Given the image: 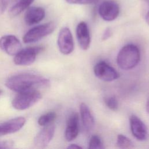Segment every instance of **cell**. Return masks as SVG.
Returning a JSON list of instances; mask_svg holds the SVG:
<instances>
[{"instance_id":"603a6c76","label":"cell","mask_w":149,"mask_h":149,"mask_svg":"<svg viewBox=\"0 0 149 149\" xmlns=\"http://www.w3.org/2000/svg\"><path fill=\"white\" fill-rule=\"evenodd\" d=\"M14 142L11 140H1L0 141V149H7L13 148Z\"/></svg>"},{"instance_id":"ba28073f","label":"cell","mask_w":149,"mask_h":149,"mask_svg":"<svg viewBox=\"0 0 149 149\" xmlns=\"http://www.w3.org/2000/svg\"><path fill=\"white\" fill-rule=\"evenodd\" d=\"M99 15L104 20L111 22L115 20L119 15V7L117 2L112 0L102 2L98 10Z\"/></svg>"},{"instance_id":"8fae6325","label":"cell","mask_w":149,"mask_h":149,"mask_svg":"<svg viewBox=\"0 0 149 149\" xmlns=\"http://www.w3.org/2000/svg\"><path fill=\"white\" fill-rule=\"evenodd\" d=\"M129 122L130 130L133 136L138 140H145L148 136V130L144 123L134 115L130 117Z\"/></svg>"},{"instance_id":"ac0fdd59","label":"cell","mask_w":149,"mask_h":149,"mask_svg":"<svg viewBox=\"0 0 149 149\" xmlns=\"http://www.w3.org/2000/svg\"><path fill=\"white\" fill-rule=\"evenodd\" d=\"M56 114L54 112H49L41 115L38 119V123L42 126H44L51 123L55 120Z\"/></svg>"},{"instance_id":"30bf717a","label":"cell","mask_w":149,"mask_h":149,"mask_svg":"<svg viewBox=\"0 0 149 149\" xmlns=\"http://www.w3.org/2000/svg\"><path fill=\"white\" fill-rule=\"evenodd\" d=\"M55 131V126L53 123L44 126L36 136L34 144L40 148L45 147L52 139Z\"/></svg>"},{"instance_id":"d4e9b609","label":"cell","mask_w":149,"mask_h":149,"mask_svg":"<svg viewBox=\"0 0 149 149\" xmlns=\"http://www.w3.org/2000/svg\"><path fill=\"white\" fill-rule=\"evenodd\" d=\"M112 35V30L110 28H107L104 32L102 34V40L103 41H105V40H107V39H108L109 38H110V37Z\"/></svg>"},{"instance_id":"e0dca14e","label":"cell","mask_w":149,"mask_h":149,"mask_svg":"<svg viewBox=\"0 0 149 149\" xmlns=\"http://www.w3.org/2000/svg\"><path fill=\"white\" fill-rule=\"evenodd\" d=\"M34 0H12L9 3V15L15 17L27 9Z\"/></svg>"},{"instance_id":"484cf974","label":"cell","mask_w":149,"mask_h":149,"mask_svg":"<svg viewBox=\"0 0 149 149\" xmlns=\"http://www.w3.org/2000/svg\"><path fill=\"white\" fill-rule=\"evenodd\" d=\"M68 148H82L81 147L77 145V144H70V146H69L68 147Z\"/></svg>"},{"instance_id":"ffe728a7","label":"cell","mask_w":149,"mask_h":149,"mask_svg":"<svg viewBox=\"0 0 149 149\" xmlns=\"http://www.w3.org/2000/svg\"><path fill=\"white\" fill-rule=\"evenodd\" d=\"M103 148V143L100 137L97 135H94L91 136L88 143V148L101 149Z\"/></svg>"},{"instance_id":"6da1fadb","label":"cell","mask_w":149,"mask_h":149,"mask_svg":"<svg viewBox=\"0 0 149 149\" xmlns=\"http://www.w3.org/2000/svg\"><path fill=\"white\" fill-rule=\"evenodd\" d=\"M50 85L49 80L41 76L31 73H22L9 77L5 86L9 89L17 92L34 90L37 87H47Z\"/></svg>"},{"instance_id":"9a60e30c","label":"cell","mask_w":149,"mask_h":149,"mask_svg":"<svg viewBox=\"0 0 149 149\" xmlns=\"http://www.w3.org/2000/svg\"><path fill=\"white\" fill-rule=\"evenodd\" d=\"M45 12L40 6L29 7L24 15V21L26 24L31 26L38 23L45 17Z\"/></svg>"},{"instance_id":"2e32d148","label":"cell","mask_w":149,"mask_h":149,"mask_svg":"<svg viewBox=\"0 0 149 149\" xmlns=\"http://www.w3.org/2000/svg\"><path fill=\"white\" fill-rule=\"evenodd\" d=\"M81 119L83 126L86 130H91L94 125V117L88 108L84 103H81L79 107Z\"/></svg>"},{"instance_id":"44dd1931","label":"cell","mask_w":149,"mask_h":149,"mask_svg":"<svg viewBox=\"0 0 149 149\" xmlns=\"http://www.w3.org/2000/svg\"><path fill=\"white\" fill-rule=\"evenodd\" d=\"M104 102L108 108L112 111H116L118 108V102L114 96H109L104 98Z\"/></svg>"},{"instance_id":"d6986e66","label":"cell","mask_w":149,"mask_h":149,"mask_svg":"<svg viewBox=\"0 0 149 149\" xmlns=\"http://www.w3.org/2000/svg\"><path fill=\"white\" fill-rule=\"evenodd\" d=\"M116 144V146L120 148H129L133 147V143L130 139L122 134L118 135Z\"/></svg>"},{"instance_id":"5bb4252c","label":"cell","mask_w":149,"mask_h":149,"mask_svg":"<svg viewBox=\"0 0 149 149\" xmlns=\"http://www.w3.org/2000/svg\"><path fill=\"white\" fill-rule=\"evenodd\" d=\"M76 37L80 47L87 50L90 45L91 38L88 27L84 22H80L76 27Z\"/></svg>"},{"instance_id":"8992f818","label":"cell","mask_w":149,"mask_h":149,"mask_svg":"<svg viewBox=\"0 0 149 149\" xmlns=\"http://www.w3.org/2000/svg\"><path fill=\"white\" fill-rule=\"evenodd\" d=\"M93 70L95 76L104 81H112L119 77L117 71L104 61L96 63Z\"/></svg>"},{"instance_id":"9c48e42d","label":"cell","mask_w":149,"mask_h":149,"mask_svg":"<svg viewBox=\"0 0 149 149\" xmlns=\"http://www.w3.org/2000/svg\"><path fill=\"white\" fill-rule=\"evenodd\" d=\"M0 48L9 55H16L22 49L19 40L13 35H5L0 38Z\"/></svg>"},{"instance_id":"f546056e","label":"cell","mask_w":149,"mask_h":149,"mask_svg":"<svg viewBox=\"0 0 149 149\" xmlns=\"http://www.w3.org/2000/svg\"><path fill=\"white\" fill-rule=\"evenodd\" d=\"M2 90H0V95L2 94Z\"/></svg>"},{"instance_id":"cb8c5ba5","label":"cell","mask_w":149,"mask_h":149,"mask_svg":"<svg viewBox=\"0 0 149 149\" xmlns=\"http://www.w3.org/2000/svg\"><path fill=\"white\" fill-rule=\"evenodd\" d=\"M10 0H0V15H2L9 5Z\"/></svg>"},{"instance_id":"83f0119b","label":"cell","mask_w":149,"mask_h":149,"mask_svg":"<svg viewBox=\"0 0 149 149\" xmlns=\"http://www.w3.org/2000/svg\"><path fill=\"white\" fill-rule=\"evenodd\" d=\"M146 108H147V112L149 113V98L147 102V105H146Z\"/></svg>"},{"instance_id":"3957f363","label":"cell","mask_w":149,"mask_h":149,"mask_svg":"<svg viewBox=\"0 0 149 149\" xmlns=\"http://www.w3.org/2000/svg\"><path fill=\"white\" fill-rule=\"evenodd\" d=\"M41 98V93L36 89L19 92L13 99L12 105L15 109L23 111L36 104Z\"/></svg>"},{"instance_id":"277c9868","label":"cell","mask_w":149,"mask_h":149,"mask_svg":"<svg viewBox=\"0 0 149 149\" xmlns=\"http://www.w3.org/2000/svg\"><path fill=\"white\" fill-rule=\"evenodd\" d=\"M56 24L53 22H49L34 27L29 30L23 36L24 43H31L39 41L45 36L51 34L55 29Z\"/></svg>"},{"instance_id":"52a82bcc","label":"cell","mask_w":149,"mask_h":149,"mask_svg":"<svg viewBox=\"0 0 149 149\" xmlns=\"http://www.w3.org/2000/svg\"><path fill=\"white\" fill-rule=\"evenodd\" d=\"M57 43L59 49L62 54L69 55L73 52L74 42L72 33L68 27H63L61 29Z\"/></svg>"},{"instance_id":"5b68a950","label":"cell","mask_w":149,"mask_h":149,"mask_svg":"<svg viewBox=\"0 0 149 149\" xmlns=\"http://www.w3.org/2000/svg\"><path fill=\"white\" fill-rule=\"evenodd\" d=\"M42 51V48L40 47H29L21 49L15 55L14 63L20 66L30 65L34 63L37 55Z\"/></svg>"},{"instance_id":"4fadbf2b","label":"cell","mask_w":149,"mask_h":149,"mask_svg":"<svg viewBox=\"0 0 149 149\" xmlns=\"http://www.w3.org/2000/svg\"><path fill=\"white\" fill-rule=\"evenodd\" d=\"M26 121L23 117H17L1 124L0 136L18 132L24 126Z\"/></svg>"},{"instance_id":"7402d4cb","label":"cell","mask_w":149,"mask_h":149,"mask_svg":"<svg viewBox=\"0 0 149 149\" xmlns=\"http://www.w3.org/2000/svg\"><path fill=\"white\" fill-rule=\"evenodd\" d=\"M66 2L70 4L79 5H90L94 4L98 2V0H65Z\"/></svg>"},{"instance_id":"7c38bea8","label":"cell","mask_w":149,"mask_h":149,"mask_svg":"<svg viewBox=\"0 0 149 149\" xmlns=\"http://www.w3.org/2000/svg\"><path fill=\"white\" fill-rule=\"evenodd\" d=\"M79 132V119L76 112L71 113L68 116L65 132V137L68 141L75 139Z\"/></svg>"},{"instance_id":"4316f807","label":"cell","mask_w":149,"mask_h":149,"mask_svg":"<svg viewBox=\"0 0 149 149\" xmlns=\"http://www.w3.org/2000/svg\"><path fill=\"white\" fill-rule=\"evenodd\" d=\"M145 19H146V23L149 25V10L147 11V13L146 15Z\"/></svg>"},{"instance_id":"f1b7e54d","label":"cell","mask_w":149,"mask_h":149,"mask_svg":"<svg viewBox=\"0 0 149 149\" xmlns=\"http://www.w3.org/2000/svg\"><path fill=\"white\" fill-rule=\"evenodd\" d=\"M142 1L148 5V6H149V0H142Z\"/></svg>"},{"instance_id":"7a4b0ae2","label":"cell","mask_w":149,"mask_h":149,"mask_svg":"<svg viewBox=\"0 0 149 149\" xmlns=\"http://www.w3.org/2000/svg\"><path fill=\"white\" fill-rule=\"evenodd\" d=\"M140 60L139 48L134 44H127L119 51L116 62L118 65L123 70H130L136 67Z\"/></svg>"}]
</instances>
